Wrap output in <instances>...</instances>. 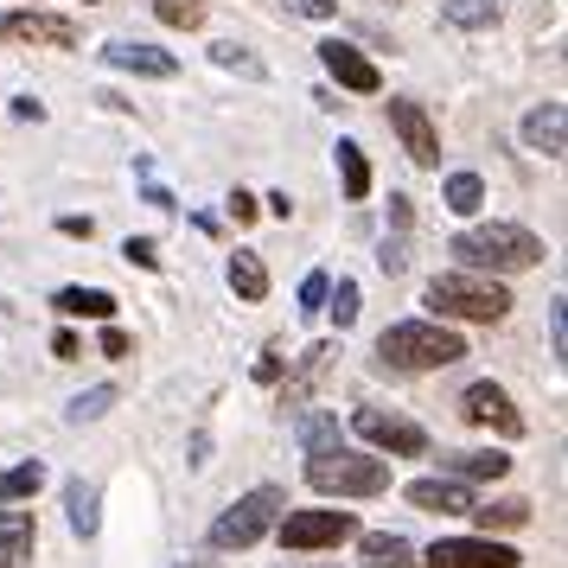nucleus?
Listing matches in <instances>:
<instances>
[{
	"label": "nucleus",
	"instance_id": "f257e3e1",
	"mask_svg": "<svg viewBox=\"0 0 568 568\" xmlns=\"http://www.w3.org/2000/svg\"><path fill=\"white\" fill-rule=\"evenodd\" d=\"M447 256H460V268H479V275H517L542 262V236L524 224H473L447 243Z\"/></svg>",
	"mask_w": 568,
	"mask_h": 568
},
{
	"label": "nucleus",
	"instance_id": "f03ea898",
	"mask_svg": "<svg viewBox=\"0 0 568 568\" xmlns=\"http://www.w3.org/2000/svg\"><path fill=\"white\" fill-rule=\"evenodd\" d=\"M428 307L435 320H466V326H498L511 313V294L498 275H479V268H447L428 282Z\"/></svg>",
	"mask_w": 568,
	"mask_h": 568
},
{
	"label": "nucleus",
	"instance_id": "7ed1b4c3",
	"mask_svg": "<svg viewBox=\"0 0 568 568\" xmlns=\"http://www.w3.org/2000/svg\"><path fill=\"white\" fill-rule=\"evenodd\" d=\"M377 358L396 364V371H447V364L466 358V338L447 320H396L377 338Z\"/></svg>",
	"mask_w": 568,
	"mask_h": 568
},
{
	"label": "nucleus",
	"instance_id": "20e7f679",
	"mask_svg": "<svg viewBox=\"0 0 568 568\" xmlns=\"http://www.w3.org/2000/svg\"><path fill=\"white\" fill-rule=\"evenodd\" d=\"M307 486L326 498H377L389 491V460L377 454H352V447H326L307 460Z\"/></svg>",
	"mask_w": 568,
	"mask_h": 568
},
{
	"label": "nucleus",
	"instance_id": "39448f33",
	"mask_svg": "<svg viewBox=\"0 0 568 568\" xmlns=\"http://www.w3.org/2000/svg\"><path fill=\"white\" fill-rule=\"evenodd\" d=\"M287 511V491L282 486H256L243 491L231 511H217V524H211V549H250V542H262L268 530H275V517Z\"/></svg>",
	"mask_w": 568,
	"mask_h": 568
},
{
	"label": "nucleus",
	"instance_id": "423d86ee",
	"mask_svg": "<svg viewBox=\"0 0 568 568\" xmlns=\"http://www.w3.org/2000/svg\"><path fill=\"white\" fill-rule=\"evenodd\" d=\"M275 537L287 549H338V542L358 537V517L352 511H282L275 517Z\"/></svg>",
	"mask_w": 568,
	"mask_h": 568
},
{
	"label": "nucleus",
	"instance_id": "0eeeda50",
	"mask_svg": "<svg viewBox=\"0 0 568 568\" xmlns=\"http://www.w3.org/2000/svg\"><path fill=\"white\" fill-rule=\"evenodd\" d=\"M0 45H45V52H71V45H78V20H64V13H39V7H20V13H0Z\"/></svg>",
	"mask_w": 568,
	"mask_h": 568
},
{
	"label": "nucleus",
	"instance_id": "6e6552de",
	"mask_svg": "<svg viewBox=\"0 0 568 568\" xmlns=\"http://www.w3.org/2000/svg\"><path fill=\"white\" fill-rule=\"evenodd\" d=\"M352 435L371 440L377 454H403V460L428 454V435H422L415 422H403V415H384V409H352Z\"/></svg>",
	"mask_w": 568,
	"mask_h": 568
},
{
	"label": "nucleus",
	"instance_id": "1a4fd4ad",
	"mask_svg": "<svg viewBox=\"0 0 568 568\" xmlns=\"http://www.w3.org/2000/svg\"><path fill=\"white\" fill-rule=\"evenodd\" d=\"M460 415L473 422V428H498L505 440L524 435V415L511 409V396L491 384V377H479V384H466V389H460Z\"/></svg>",
	"mask_w": 568,
	"mask_h": 568
},
{
	"label": "nucleus",
	"instance_id": "9d476101",
	"mask_svg": "<svg viewBox=\"0 0 568 568\" xmlns=\"http://www.w3.org/2000/svg\"><path fill=\"white\" fill-rule=\"evenodd\" d=\"M517 562L524 556L505 549V542H491V537H440L428 549V568H517Z\"/></svg>",
	"mask_w": 568,
	"mask_h": 568
},
{
	"label": "nucleus",
	"instance_id": "9b49d317",
	"mask_svg": "<svg viewBox=\"0 0 568 568\" xmlns=\"http://www.w3.org/2000/svg\"><path fill=\"white\" fill-rule=\"evenodd\" d=\"M389 129H396V141H403V154H409L415 166H435L440 160V134H435V122H428V109L422 103L389 97Z\"/></svg>",
	"mask_w": 568,
	"mask_h": 568
},
{
	"label": "nucleus",
	"instance_id": "f8f14e48",
	"mask_svg": "<svg viewBox=\"0 0 568 568\" xmlns=\"http://www.w3.org/2000/svg\"><path fill=\"white\" fill-rule=\"evenodd\" d=\"M320 64H326V78L333 83L358 90V97H377V90H384V71H377L358 45H345V39H326V45H320Z\"/></svg>",
	"mask_w": 568,
	"mask_h": 568
},
{
	"label": "nucleus",
	"instance_id": "ddd939ff",
	"mask_svg": "<svg viewBox=\"0 0 568 568\" xmlns=\"http://www.w3.org/2000/svg\"><path fill=\"white\" fill-rule=\"evenodd\" d=\"M103 58L115 64V71H134V78H180V58L148 45V39H109Z\"/></svg>",
	"mask_w": 568,
	"mask_h": 568
},
{
	"label": "nucleus",
	"instance_id": "4468645a",
	"mask_svg": "<svg viewBox=\"0 0 568 568\" xmlns=\"http://www.w3.org/2000/svg\"><path fill=\"white\" fill-rule=\"evenodd\" d=\"M409 505H415V511H440V517H466L479 498H473V486H466V479H447V473H440V479H415Z\"/></svg>",
	"mask_w": 568,
	"mask_h": 568
},
{
	"label": "nucleus",
	"instance_id": "2eb2a0df",
	"mask_svg": "<svg viewBox=\"0 0 568 568\" xmlns=\"http://www.w3.org/2000/svg\"><path fill=\"white\" fill-rule=\"evenodd\" d=\"M32 549H39V524H32V511L7 505V511H0V568H32Z\"/></svg>",
	"mask_w": 568,
	"mask_h": 568
},
{
	"label": "nucleus",
	"instance_id": "dca6fc26",
	"mask_svg": "<svg viewBox=\"0 0 568 568\" xmlns=\"http://www.w3.org/2000/svg\"><path fill=\"white\" fill-rule=\"evenodd\" d=\"M524 141L537 148V154H568V115H562V103H542V109H530L524 115Z\"/></svg>",
	"mask_w": 568,
	"mask_h": 568
},
{
	"label": "nucleus",
	"instance_id": "f3484780",
	"mask_svg": "<svg viewBox=\"0 0 568 568\" xmlns=\"http://www.w3.org/2000/svg\"><path fill=\"white\" fill-rule=\"evenodd\" d=\"M64 511H71V530L90 542L103 530V491L90 486V479H64Z\"/></svg>",
	"mask_w": 568,
	"mask_h": 568
},
{
	"label": "nucleus",
	"instance_id": "a211bd4d",
	"mask_svg": "<svg viewBox=\"0 0 568 568\" xmlns=\"http://www.w3.org/2000/svg\"><path fill=\"white\" fill-rule=\"evenodd\" d=\"M338 358V345H313V352H301V371H294V384H282V409H307L313 384L326 377V364Z\"/></svg>",
	"mask_w": 568,
	"mask_h": 568
},
{
	"label": "nucleus",
	"instance_id": "6ab92c4d",
	"mask_svg": "<svg viewBox=\"0 0 568 568\" xmlns=\"http://www.w3.org/2000/svg\"><path fill=\"white\" fill-rule=\"evenodd\" d=\"M358 556H364V568H422L415 562V542L396 537V530H371V537H358Z\"/></svg>",
	"mask_w": 568,
	"mask_h": 568
},
{
	"label": "nucleus",
	"instance_id": "aec40b11",
	"mask_svg": "<svg viewBox=\"0 0 568 568\" xmlns=\"http://www.w3.org/2000/svg\"><path fill=\"white\" fill-rule=\"evenodd\" d=\"M52 307L64 320H115V294L109 287H58Z\"/></svg>",
	"mask_w": 568,
	"mask_h": 568
},
{
	"label": "nucleus",
	"instance_id": "412c9836",
	"mask_svg": "<svg viewBox=\"0 0 568 568\" xmlns=\"http://www.w3.org/2000/svg\"><path fill=\"white\" fill-rule=\"evenodd\" d=\"M511 473V454L498 447H479V454H447V479H505Z\"/></svg>",
	"mask_w": 568,
	"mask_h": 568
},
{
	"label": "nucleus",
	"instance_id": "4be33fe9",
	"mask_svg": "<svg viewBox=\"0 0 568 568\" xmlns=\"http://www.w3.org/2000/svg\"><path fill=\"white\" fill-rule=\"evenodd\" d=\"M39 486H45V460H20L0 473V505H27V498H39Z\"/></svg>",
	"mask_w": 568,
	"mask_h": 568
},
{
	"label": "nucleus",
	"instance_id": "5701e85b",
	"mask_svg": "<svg viewBox=\"0 0 568 568\" xmlns=\"http://www.w3.org/2000/svg\"><path fill=\"white\" fill-rule=\"evenodd\" d=\"M440 20L460 32H486L498 20V0H440Z\"/></svg>",
	"mask_w": 568,
	"mask_h": 568
},
{
	"label": "nucleus",
	"instance_id": "b1692460",
	"mask_svg": "<svg viewBox=\"0 0 568 568\" xmlns=\"http://www.w3.org/2000/svg\"><path fill=\"white\" fill-rule=\"evenodd\" d=\"M338 180H345V199H371V160L358 141H338Z\"/></svg>",
	"mask_w": 568,
	"mask_h": 568
},
{
	"label": "nucleus",
	"instance_id": "393cba45",
	"mask_svg": "<svg viewBox=\"0 0 568 568\" xmlns=\"http://www.w3.org/2000/svg\"><path fill=\"white\" fill-rule=\"evenodd\" d=\"M231 287L243 294V301H262V294H268V268H262L256 250H236L231 256Z\"/></svg>",
	"mask_w": 568,
	"mask_h": 568
},
{
	"label": "nucleus",
	"instance_id": "a878e982",
	"mask_svg": "<svg viewBox=\"0 0 568 568\" xmlns=\"http://www.w3.org/2000/svg\"><path fill=\"white\" fill-rule=\"evenodd\" d=\"M440 199H447V211H460V217H473V211L486 205V180H479V173H447V185H440Z\"/></svg>",
	"mask_w": 568,
	"mask_h": 568
},
{
	"label": "nucleus",
	"instance_id": "bb28decb",
	"mask_svg": "<svg viewBox=\"0 0 568 568\" xmlns=\"http://www.w3.org/2000/svg\"><path fill=\"white\" fill-rule=\"evenodd\" d=\"M473 524H479V530H517V524H530V505H524V498H505V505H473Z\"/></svg>",
	"mask_w": 568,
	"mask_h": 568
},
{
	"label": "nucleus",
	"instance_id": "cd10ccee",
	"mask_svg": "<svg viewBox=\"0 0 568 568\" xmlns=\"http://www.w3.org/2000/svg\"><path fill=\"white\" fill-rule=\"evenodd\" d=\"M301 447H307V460L326 454V447H338V422L326 409H301Z\"/></svg>",
	"mask_w": 568,
	"mask_h": 568
},
{
	"label": "nucleus",
	"instance_id": "c85d7f7f",
	"mask_svg": "<svg viewBox=\"0 0 568 568\" xmlns=\"http://www.w3.org/2000/svg\"><path fill=\"white\" fill-rule=\"evenodd\" d=\"M211 58L224 64V71H243V78H268V64H262L250 45H236V39H224V45H211Z\"/></svg>",
	"mask_w": 568,
	"mask_h": 568
},
{
	"label": "nucleus",
	"instance_id": "c756f323",
	"mask_svg": "<svg viewBox=\"0 0 568 568\" xmlns=\"http://www.w3.org/2000/svg\"><path fill=\"white\" fill-rule=\"evenodd\" d=\"M109 403H115V389L109 384H97V389H83V396H71V422H97V415H109Z\"/></svg>",
	"mask_w": 568,
	"mask_h": 568
},
{
	"label": "nucleus",
	"instance_id": "7c9ffc66",
	"mask_svg": "<svg viewBox=\"0 0 568 568\" xmlns=\"http://www.w3.org/2000/svg\"><path fill=\"white\" fill-rule=\"evenodd\" d=\"M326 313L338 320V333L358 320V282H338V287H326Z\"/></svg>",
	"mask_w": 568,
	"mask_h": 568
},
{
	"label": "nucleus",
	"instance_id": "2f4dec72",
	"mask_svg": "<svg viewBox=\"0 0 568 568\" xmlns=\"http://www.w3.org/2000/svg\"><path fill=\"white\" fill-rule=\"evenodd\" d=\"M154 13L166 20V27H185V32H192V27H205V7H199V0H160Z\"/></svg>",
	"mask_w": 568,
	"mask_h": 568
},
{
	"label": "nucleus",
	"instance_id": "473e14b6",
	"mask_svg": "<svg viewBox=\"0 0 568 568\" xmlns=\"http://www.w3.org/2000/svg\"><path fill=\"white\" fill-rule=\"evenodd\" d=\"M377 268H384V275H403V268H409V236L403 231L377 243Z\"/></svg>",
	"mask_w": 568,
	"mask_h": 568
},
{
	"label": "nucleus",
	"instance_id": "72a5a7b5",
	"mask_svg": "<svg viewBox=\"0 0 568 568\" xmlns=\"http://www.w3.org/2000/svg\"><path fill=\"white\" fill-rule=\"evenodd\" d=\"M122 256H129L134 268H148V275H154V268H160V243H154V236H129V243H122Z\"/></svg>",
	"mask_w": 568,
	"mask_h": 568
},
{
	"label": "nucleus",
	"instance_id": "f704fd0d",
	"mask_svg": "<svg viewBox=\"0 0 568 568\" xmlns=\"http://www.w3.org/2000/svg\"><path fill=\"white\" fill-rule=\"evenodd\" d=\"M568 301H562V294H556V301H549V345H556V358H562V352H568Z\"/></svg>",
	"mask_w": 568,
	"mask_h": 568
},
{
	"label": "nucleus",
	"instance_id": "c9c22d12",
	"mask_svg": "<svg viewBox=\"0 0 568 568\" xmlns=\"http://www.w3.org/2000/svg\"><path fill=\"white\" fill-rule=\"evenodd\" d=\"M326 275H307V282H301V313H326Z\"/></svg>",
	"mask_w": 568,
	"mask_h": 568
},
{
	"label": "nucleus",
	"instance_id": "e433bc0d",
	"mask_svg": "<svg viewBox=\"0 0 568 568\" xmlns=\"http://www.w3.org/2000/svg\"><path fill=\"white\" fill-rule=\"evenodd\" d=\"M256 384H282V352H275V345L256 358Z\"/></svg>",
	"mask_w": 568,
	"mask_h": 568
},
{
	"label": "nucleus",
	"instance_id": "4c0bfd02",
	"mask_svg": "<svg viewBox=\"0 0 568 568\" xmlns=\"http://www.w3.org/2000/svg\"><path fill=\"white\" fill-rule=\"evenodd\" d=\"M103 358H129V333L109 326V320H103Z\"/></svg>",
	"mask_w": 568,
	"mask_h": 568
},
{
	"label": "nucleus",
	"instance_id": "58836bf2",
	"mask_svg": "<svg viewBox=\"0 0 568 568\" xmlns=\"http://www.w3.org/2000/svg\"><path fill=\"white\" fill-rule=\"evenodd\" d=\"M231 217H236V224H250V217H256V199H250L243 185H236V192H231Z\"/></svg>",
	"mask_w": 568,
	"mask_h": 568
},
{
	"label": "nucleus",
	"instance_id": "ea45409f",
	"mask_svg": "<svg viewBox=\"0 0 568 568\" xmlns=\"http://www.w3.org/2000/svg\"><path fill=\"white\" fill-rule=\"evenodd\" d=\"M58 231H64V236H83V243H90V231H97V224H90V217H58Z\"/></svg>",
	"mask_w": 568,
	"mask_h": 568
},
{
	"label": "nucleus",
	"instance_id": "a19ab883",
	"mask_svg": "<svg viewBox=\"0 0 568 568\" xmlns=\"http://www.w3.org/2000/svg\"><path fill=\"white\" fill-rule=\"evenodd\" d=\"M13 115H20V122H45V103H32V97H20V103H13Z\"/></svg>",
	"mask_w": 568,
	"mask_h": 568
},
{
	"label": "nucleus",
	"instance_id": "79ce46f5",
	"mask_svg": "<svg viewBox=\"0 0 568 568\" xmlns=\"http://www.w3.org/2000/svg\"><path fill=\"white\" fill-rule=\"evenodd\" d=\"M52 358H78V333H58L52 338Z\"/></svg>",
	"mask_w": 568,
	"mask_h": 568
},
{
	"label": "nucleus",
	"instance_id": "37998d69",
	"mask_svg": "<svg viewBox=\"0 0 568 568\" xmlns=\"http://www.w3.org/2000/svg\"><path fill=\"white\" fill-rule=\"evenodd\" d=\"M301 13L307 20H333V0H301Z\"/></svg>",
	"mask_w": 568,
	"mask_h": 568
},
{
	"label": "nucleus",
	"instance_id": "c03bdc74",
	"mask_svg": "<svg viewBox=\"0 0 568 568\" xmlns=\"http://www.w3.org/2000/svg\"><path fill=\"white\" fill-rule=\"evenodd\" d=\"M83 7H103V0H83Z\"/></svg>",
	"mask_w": 568,
	"mask_h": 568
}]
</instances>
